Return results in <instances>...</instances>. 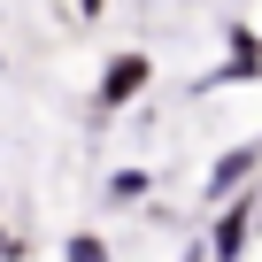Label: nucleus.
Listing matches in <instances>:
<instances>
[{"label": "nucleus", "mask_w": 262, "mask_h": 262, "mask_svg": "<svg viewBox=\"0 0 262 262\" xmlns=\"http://www.w3.org/2000/svg\"><path fill=\"white\" fill-rule=\"evenodd\" d=\"M247 224H254V216H247V201H231V208L216 216V231H208V254H216V262H239V247H247Z\"/></svg>", "instance_id": "obj_1"}, {"label": "nucleus", "mask_w": 262, "mask_h": 262, "mask_svg": "<svg viewBox=\"0 0 262 262\" xmlns=\"http://www.w3.org/2000/svg\"><path fill=\"white\" fill-rule=\"evenodd\" d=\"M147 85V54H123L108 77H100V108H116V100H131V93H139Z\"/></svg>", "instance_id": "obj_2"}, {"label": "nucleus", "mask_w": 262, "mask_h": 262, "mask_svg": "<svg viewBox=\"0 0 262 262\" xmlns=\"http://www.w3.org/2000/svg\"><path fill=\"white\" fill-rule=\"evenodd\" d=\"M254 162H262V147H231V155L216 162V178H208V201H224V193H231V185H239Z\"/></svg>", "instance_id": "obj_3"}, {"label": "nucleus", "mask_w": 262, "mask_h": 262, "mask_svg": "<svg viewBox=\"0 0 262 262\" xmlns=\"http://www.w3.org/2000/svg\"><path fill=\"white\" fill-rule=\"evenodd\" d=\"M62 262H108V247H100V239H93V231H77V239H70V247H62Z\"/></svg>", "instance_id": "obj_4"}, {"label": "nucleus", "mask_w": 262, "mask_h": 262, "mask_svg": "<svg viewBox=\"0 0 262 262\" xmlns=\"http://www.w3.org/2000/svg\"><path fill=\"white\" fill-rule=\"evenodd\" d=\"M0 254H16V247H8V239H0Z\"/></svg>", "instance_id": "obj_5"}, {"label": "nucleus", "mask_w": 262, "mask_h": 262, "mask_svg": "<svg viewBox=\"0 0 262 262\" xmlns=\"http://www.w3.org/2000/svg\"><path fill=\"white\" fill-rule=\"evenodd\" d=\"M185 262H201V254H185Z\"/></svg>", "instance_id": "obj_6"}]
</instances>
